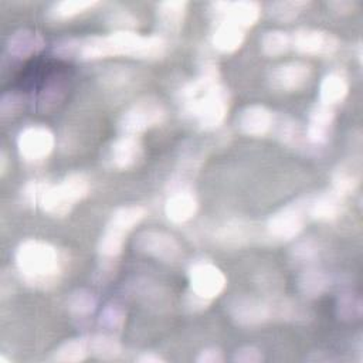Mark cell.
I'll return each instance as SVG.
<instances>
[{
	"label": "cell",
	"mask_w": 363,
	"mask_h": 363,
	"mask_svg": "<svg viewBox=\"0 0 363 363\" xmlns=\"http://www.w3.org/2000/svg\"><path fill=\"white\" fill-rule=\"evenodd\" d=\"M67 308L71 315L84 319L96 311L98 298L92 291L86 288H77L68 295Z\"/></svg>",
	"instance_id": "31"
},
{
	"label": "cell",
	"mask_w": 363,
	"mask_h": 363,
	"mask_svg": "<svg viewBox=\"0 0 363 363\" xmlns=\"http://www.w3.org/2000/svg\"><path fill=\"white\" fill-rule=\"evenodd\" d=\"M125 320H126V313L123 308L116 303H108L102 308L99 313L98 325L102 329V332L118 335L123 329Z\"/></svg>",
	"instance_id": "36"
},
{
	"label": "cell",
	"mask_w": 363,
	"mask_h": 363,
	"mask_svg": "<svg viewBox=\"0 0 363 363\" xmlns=\"http://www.w3.org/2000/svg\"><path fill=\"white\" fill-rule=\"evenodd\" d=\"M349 94L347 78L339 72H328L319 84V102L335 108V105L343 102Z\"/></svg>",
	"instance_id": "26"
},
{
	"label": "cell",
	"mask_w": 363,
	"mask_h": 363,
	"mask_svg": "<svg viewBox=\"0 0 363 363\" xmlns=\"http://www.w3.org/2000/svg\"><path fill=\"white\" fill-rule=\"evenodd\" d=\"M89 180L84 173L74 172L57 183L45 186L38 207L51 217H65L89 194Z\"/></svg>",
	"instance_id": "4"
},
{
	"label": "cell",
	"mask_w": 363,
	"mask_h": 363,
	"mask_svg": "<svg viewBox=\"0 0 363 363\" xmlns=\"http://www.w3.org/2000/svg\"><path fill=\"white\" fill-rule=\"evenodd\" d=\"M291 261L298 267H311L316 265L320 257V247L313 238H303L294 244L289 251Z\"/></svg>",
	"instance_id": "34"
},
{
	"label": "cell",
	"mask_w": 363,
	"mask_h": 363,
	"mask_svg": "<svg viewBox=\"0 0 363 363\" xmlns=\"http://www.w3.org/2000/svg\"><path fill=\"white\" fill-rule=\"evenodd\" d=\"M96 6H99L98 0H60L51 3L47 7L45 14L54 21H64L84 14Z\"/></svg>",
	"instance_id": "30"
},
{
	"label": "cell",
	"mask_w": 363,
	"mask_h": 363,
	"mask_svg": "<svg viewBox=\"0 0 363 363\" xmlns=\"http://www.w3.org/2000/svg\"><path fill=\"white\" fill-rule=\"evenodd\" d=\"M356 58H357L359 64L363 62V44H362L360 40H359L357 44H356Z\"/></svg>",
	"instance_id": "45"
},
{
	"label": "cell",
	"mask_w": 363,
	"mask_h": 363,
	"mask_svg": "<svg viewBox=\"0 0 363 363\" xmlns=\"http://www.w3.org/2000/svg\"><path fill=\"white\" fill-rule=\"evenodd\" d=\"M335 123V108L316 102L309 113L305 126V135L312 147L325 146L332 135Z\"/></svg>",
	"instance_id": "16"
},
{
	"label": "cell",
	"mask_w": 363,
	"mask_h": 363,
	"mask_svg": "<svg viewBox=\"0 0 363 363\" xmlns=\"http://www.w3.org/2000/svg\"><path fill=\"white\" fill-rule=\"evenodd\" d=\"M145 157V147L139 136L119 135L104 152V163L109 169L128 170L136 167Z\"/></svg>",
	"instance_id": "13"
},
{
	"label": "cell",
	"mask_w": 363,
	"mask_h": 363,
	"mask_svg": "<svg viewBox=\"0 0 363 363\" xmlns=\"http://www.w3.org/2000/svg\"><path fill=\"white\" fill-rule=\"evenodd\" d=\"M271 132L275 135L277 139H279L284 145L292 149L303 152H309L311 149H313L306 139L305 129H302V126L289 115L275 112Z\"/></svg>",
	"instance_id": "21"
},
{
	"label": "cell",
	"mask_w": 363,
	"mask_h": 363,
	"mask_svg": "<svg viewBox=\"0 0 363 363\" xmlns=\"http://www.w3.org/2000/svg\"><path fill=\"white\" fill-rule=\"evenodd\" d=\"M254 227L242 220H230L218 225L214 233L217 241L225 247H241L250 244L255 238Z\"/></svg>",
	"instance_id": "25"
},
{
	"label": "cell",
	"mask_w": 363,
	"mask_h": 363,
	"mask_svg": "<svg viewBox=\"0 0 363 363\" xmlns=\"http://www.w3.org/2000/svg\"><path fill=\"white\" fill-rule=\"evenodd\" d=\"M176 99L182 115L199 129L208 132L220 128L228 112L230 94L221 82L217 62L201 60L199 74L179 88Z\"/></svg>",
	"instance_id": "1"
},
{
	"label": "cell",
	"mask_w": 363,
	"mask_h": 363,
	"mask_svg": "<svg viewBox=\"0 0 363 363\" xmlns=\"http://www.w3.org/2000/svg\"><path fill=\"white\" fill-rule=\"evenodd\" d=\"M23 106V98L17 92H6L0 98V118L3 121L16 116Z\"/></svg>",
	"instance_id": "38"
},
{
	"label": "cell",
	"mask_w": 363,
	"mask_h": 363,
	"mask_svg": "<svg viewBox=\"0 0 363 363\" xmlns=\"http://www.w3.org/2000/svg\"><path fill=\"white\" fill-rule=\"evenodd\" d=\"M45 47L44 37L31 28H18L13 31L6 41V51L10 57L26 60L41 52Z\"/></svg>",
	"instance_id": "20"
},
{
	"label": "cell",
	"mask_w": 363,
	"mask_h": 363,
	"mask_svg": "<svg viewBox=\"0 0 363 363\" xmlns=\"http://www.w3.org/2000/svg\"><path fill=\"white\" fill-rule=\"evenodd\" d=\"M199 210L197 197L183 180H174L170 183V193L164 201V214L174 224H183L190 221Z\"/></svg>",
	"instance_id": "15"
},
{
	"label": "cell",
	"mask_w": 363,
	"mask_h": 363,
	"mask_svg": "<svg viewBox=\"0 0 363 363\" xmlns=\"http://www.w3.org/2000/svg\"><path fill=\"white\" fill-rule=\"evenodd\" d=\"M264 353L261 349L252 345H245L234 350L231 360L234 363H261L264 362Z\"/></svg>",
	"instance_id": "40"
},
{
	"label": "cell",
	"mask_w": 363,
	"mask_h": 363,
	"mask_svg": "<svg viewBox=\"0 0 363 363\" xmlns=\"http://www.w3.org/2000/svg\"><path fill=\"white\" fill-rule=\"evenodd\" d=\"M210 38L211 45L218 52L233 54L241 48L245 40V31L225 20H214Z\"/></svg>",
	"instance_id": "22"
},
{
	"label": "cell",
	"mask_w": 363,
	"mask_h": 363,
	"mask_svg": "<svg viewBox=\"0 0 363 363\" xmlns=\"http://www.w3.org/2000/svg\"><path fill=\"white\" fill-rule=\"evenodd\" d=\"M261 50L268 57H279L291 50V34L284 30H268L261 35Z\"/></svg>",
	"instance_id": "35"
},
{
	"label": "cell",
	"mask_w": 363,
	"mask_h": 363,
	"mask_svg": "<svg viewBox=\"0 0 363 363\" xmlns=\"http://www.w3.org/2000/svg\"><path fill=\"white\" fill-rule=\"evenodd\" d=\"M330 275L318 265L302 268L296 279L298 291L306 299H315L322 296L330 288Z\"/></svg>",
	"instance_id": "24"
},
{
	"label": "cell",
	"mask_w": 363,
	"mask_h": 363,
	"mask_svg": "<svg viewBox=\"0 0 363 363\" xmlns=\"http://www.w3.org/2000/svg\"><path fill=\"white\" fill-rule=\"evenodd\" d=\"M189 288L187 292L211 303L218 295H221L227 285L224 272L211 261L196 259L187 269Z\"/></svg>",
	"instance_id": "8"
},
{
	"label": "cell",
	"mask_w": 363,
	"mask_h": 363,
	"mask_svg": "<svg viewBox=\"0 0 363 363\" xmlns=\"http://www.w3.org/2000/svg\"><path fill=\"white\" fill-rule=\"evenodd\" d=\"M135 360L138 363H164L166 362V359L163 356H160L159 353L152 352V350L142 352L139 356H136Z\"/></svg>",
	"instance_id": "43"
},
{
	"label": "cell",
	"mask_w": 363,
	"mask_h": 363,
	"mask_svg": "<svg viewBox=\"0 0 363 363\" xmlns=\"http://www.w3.org/2000/svg\"><path fill=\"white\" fill-rule=\"evenodd\" d=\"M336 316L345 322L359 320L363 315V302L356 292L345 291L339 294L335 305Z\"/></svg>",
	"instance_id": "33"
},
{
	"label": "cell",
	"mask_w": 363,
	"mask_h": 363,
	"mask_svg": "<svg viewBox=\"0 0 363 363\" xmlns=\"http://www.w3.org/2000/svg\"><path fill=\"white\" fill-rule=\"evenodd\" d=\"M328 7L332 13L339 16H346L357 9V3L354 0H333L328 3Z\"/></svg>",
	"instance_id": "42"
},
{
	"label": "cell",
	"mask_w": 363,
	"mask_h": 363,
	"mask_svg": "<svg viewBox=\"0 0 363 363\" xmlns=\"http://www.w3.org/2000/svg\"><path fill=\"white\" fill-rule=\"evenodd\" d=\"M308 199L301 196L274 211L265 221V235L278 242L295 240L303 230L308 218Z\"/></svg>",
	"instance_id": "5"
},
{
	"label": "cell",
	"mask_w": 363,
	"mask_h": 363,
	"mask_svg": "<svg viewBox=\"0 0 363 363\" xmlns=\"http://www.w3.org/2000/svg\"><path fill=\"white\" fill-rule=\"evenodd\" d=\"M14 264L26 285L44 291L58 285L65 259L54 244L40 238H27L16 248Z\"/></svg>",
	"instance_id": "3"
},
{
	"label": "cell",
	"mask_w": 363,
	"mask_h": 363,
	"mask_svg": "<svg viewBox=\"0 0 363 363\" xmlns=\"http://www.w3.org/2000/svg\"><path fill=\"white\" fill-rule=\"evenodd\" d=\"M189 3L186 0H164L156 3L155 16L160 28V35H176L186 20Z\"/></svg>",
	"instance_id": "19"
},
{
	"label": "cell",
	"mask_w": 363,
	"mask_h": 363,
	"mask_svg": "<svg viewBox=\"0 0 363 363\" xmlns=\"http://www.w3.org/2000/svg\"><path fill=\"white\" fill-rule=\"evenodd\" d=\"M146 216V208L140 204H123L116 207L108 221L106 225L113 227L125 234H129L136 225L142 223Z\"/></svg>",
	"instance_id": "29"
},
{
	"label": "cell",
	"mask_w": 363,
	"mask_h": 363,
	"mask_svg": "<svg viewBox=\"0 0 363 363\" xmlns=\"http://www.w3.org/2000/svg\"><path fill=\"white\" fill-rule=\"evenodd\" d=\"M86 357H89V335L67 339L51 353V360L57 363H79Z\"/></svg>",
	"instance_id": "27"
},
{
	"label": "cell",
	"mask_w": 363,
	"mask_h": 363,
	"mask_svg": "<svg viewBox=\"0 0 363 363\" xmlns=\"http://www.w3.org/2000/svg\"><path fill=\"white\" fill-rule=\"evenodd\" d=\"M312 78V67L299 60L285 61L272 67L268 72V84L272 89L281 92H294L302 89Z\"/></svg>",
	"instance_id": "14"
},
{
	"label": "cell",
	"mask_w": 363,
	"mask_h": 363,
	"mask_svg": "<svg viewBox=\"0 0 363 363\" xmlns=\"http://www.w3.org/2000/svg\"><path fill=\"white\" fill-rule=\"evenodd\" d=\"M166 119L164 105L155 96H143L126 108L118 119L116 129L119 135L139 136Z\"/></svg>",
	"instance_id": "6"
},
{
	"label": "cell",
	"mask_w": 363,
	"mask_h": 363,
	"mask_svg": "<svg viewBox=\"0 0 363 363\" xmlns=\"http://www.w3.org/2000/svg\"><path fill=\"white\" fill-rule=\"evenodd\" d=\"M55 146V136L45 125H28L17 135V150L26 162H41L47 159Z\"/></svg>",
	"instance_id": "10"
},
{
	"label": "cell",
	"mask_w": 363,
	"mask_h": 363,
	"mask_svg": "<svg viewBox=\"0 0 363 363\" xmlns=\"http://www.w3.org/2000/svg\"><path fill=\"white\" fill-rule=\"evenodd\" d=\"M346 197L328 189L318 194H309L308 199V218L322 223L336 220L345 208Z\"/></svg>",
	"instance_id": "18"
},
{
	"label": "cell",
	"mask_w": 363,
	"mask_h": 363,
	"mask_svg": "<svg viewBox=\"0 0 363 363\" xmlns=\"http://www.w3.org/2000/svg\"><path fill=\"white\" fill-rule=\"evenodd\" d=\"M197 363H223L224 354L223 350L217 346H207L201 349L196 356Z\"/></svg>",
	"instance_id": "41"
},
{
	"label": "cell",
	"mask_w": 363,
	"mask_h": 363,
	"mask_svg": "<svg viewBox=\"0 0 363 363\" xmlns=\"http://www.w3.org/2000/svg\"><path fill=\"white\" fill-rule=\"evenodd\" d=\"M123 347L118 335L99 332L89 335V356L101 362H113L121 357Z\"/></svg>",
	"instance_id": "28"
},
{
	"label": "cell",
	"mask_w": 363,
	"mask_h": 363,
	"mask_svg": "<svg viewBox=\"0 0 363 363\" xmlns=\"http://www.w3.org/2000/svg\"><path fill=\"white\" fill-rule=\"evenodd\" d=\"M210 16L214 20H225L241 30L251 28L261 16V4L252 0L241 1H211L207 6Z\"/></svg>",
	"instance_id": "12"
},
{
	"label": "cell",
	"mask_w": 363,
	"mask_h": 363,
	"mask_svg": "<svg viewBox=\"0 0 363 363\" xmlns=\"http://www.w3.org/2000/svg\"><path fill=\"white\" fill-rule=\"evenodd\" d=\"M106 11V23L113 27V31H135V27L138 26V17H135L129 10L113 4Z\"/></svg>",
	"instance_id": "37"
},
{
	"label": "cell",
	"mask_w": 363,
	"mask_h": 363,
	"mask_svg": "<svg viewBox=\"0 0 363 363\" xmlns=\"http://www.w3.org/2000/svg\"><path fill=\"white\" fill-rule=\"evenodd\" d=\"M291 48L305 55L329 57L340 48V40L323 28L301 27L291 33Z\"/></svg>",
	"instance_id": "11"
},
{
	"label": "cell",
	"mask_w": 363,
	"mask_h": 363,
	"mask_svg": "<svg viewBox=\"0 0 363 363\" xmlns=\"http://www.w3.org/2000/svg\"><path fill=\"white\" fill-rule=\"evenodd\" d=\"M48 184V180H30L21 189V199L28 206H38L41 194Z\"/></svg>",
	"instance_id": "39"
},
{
	"label": "cell",
	"mask_w": 363,
	"mask_h": 363,
	"mask_svg": "<svg viewBox=\"0 0 363 363\" xmlns=\"http://www.w3.org/2000/svg\"><path fill=\"white\" fill-rule=\"evenodd\" d=\"M275 119V112L261 104H250L244 106L238 116L237 125L244 135L248 136H265L271 133Z\"/></svg>",
	"instance_id": "17"
},
{
	"label": "cell",
	"mask_w": 363,
	"mask_h": 363,
	"mask_svg": "<svg viewBox=\"0 0 363 363\" xmlns=\"http://www.w3.org/2000/svg\"><path fill=\"white\" fill-rule=\"evenodd\" d=\"M225 311L231 320L242 328H257L274 320L271 296L235 295L227 301Z\"/></svg>",
	"instance_id": "7"
},
{
	"label": "cell",
	"mask_w": 363,
	"mask_h": 363,
	"mask_svg": "<svg viewBox=\"0 0 363 363\" xmlns=\"http://www.w3.org/2000/svg\"><path fill=\"white\" fill-rule=\"evenodd\" d=\"M135 250L149 258L160 262L173 264L183 255V248L179 240L163 230L146 228L135 237Z\"/></svg>",
	"instance_id": "9"
},
{
	"label": "cell",
	"mask_w": 363,
	"mask_h": 363,
	"mask_svg": "<svg viewBox=\"0 0 363 363\" xmlns=\"http://www.w3.org/2000/svg\"><path fill=\"white\" fill-rule=\"evenodd\" d=\"M309 6V0H279L268 3L267 11L274 20L289 23L296 20L305 10H308Z\"/></svg>",
	"instance_id": "32"
},
{
	"label": "cell",
	"mask_w": 363,
	"mask_h": 363,
	"mask_svg": "<svg viewBox=\"0 0 363 363\" xmlns=\"http://www.w3.org/2000/svg\"><path fill=\"white\" fill-rule=\"evenodd\" d=\"M7 167H9V156H7L6 150L1 149V152H0V176L1 177L6 176Z\"/></svg>",
	"instance_id": "44"
},
{
	"label": "cell",
	"mask_w": 363,
	"mask_h": 363,
	"mask_svg": "<svg viewBox=\"0 0 363 363\" xmlns=\"http://www.w3.org/2000/svg\"><path fill=\"white\" fill-rule=\"evenodd\" d=\"M167 40L160 34L143 35L138 31H112L105 35L75 38L77 61H98L108 57L125 55L143 61H156L164 57Z\"/></svg>",
	"instance_id": "2"
},
{
	"label": "cell",
	"mask_w": 363,
	"mask_h": 363,
	"mask_svg": "<svg viewBox=\"0 0 363 363\" xmlns=\"http://www.w3.org/2000/svg\"><path fill=\"white\" fill-rule=\"evenodd\" d=\"M362 180L360 163L354 159L339 163L330 174V187L343 197L353 194Z\"/></svg>",
	"instance_id": "23"
}]
</instances>
